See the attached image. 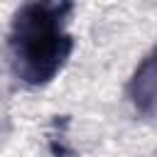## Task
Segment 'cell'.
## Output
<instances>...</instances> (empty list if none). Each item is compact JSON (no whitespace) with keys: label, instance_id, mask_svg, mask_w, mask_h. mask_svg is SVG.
Here are the masks:
<instances>
[{"label":"cell","instance_id":"3957f363","mask_svg":"<svg viewBox=\"0 0 157 157\" xmlns=\"http://www.w3.org/2000/svg\"><path fill=\"white\" fill-rule=\"evenodd\" d=\"M66 125H69V120L66 118H56L54 120V132H49V147H52V152H54V157H74V150H71V145L66 142Z\"/></svg>","mask_w":157,"mask_h":157},{"label":"cell","instance_id":"6da1fadb","mask_svg":"<svg viewBox=\"0 0 157 157\" xmlns=\"http://www.w3.org/2000/svg\"><path fill=\"white\" fill-rule=\"evenodd\" d=\"M74 5L59 0H42L22 5L10 25V59L12 71L29 86L49 83L69 61L74 37L69 34V15Z\"/></svg>","mask_w":157,"mask_h":157},{"label":"cell","instance_id":"7a4b0ae2","mask_svg":"<svg viewBox=\"0 0 157 157\" xmlns=\"http://www.w3.org/2000/svg\"><path fill=\"white\" fill-rule=\"evenodd\" d=\"M128 98L137 113H157V47L132 71V78L128 83Z\"/></svg>","mask_w":157,"mask_h":157}]
</instances>
